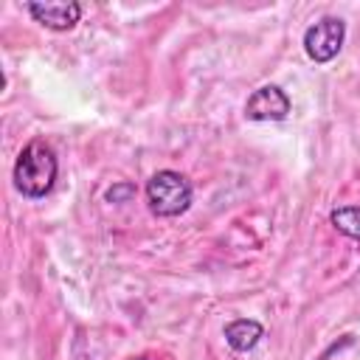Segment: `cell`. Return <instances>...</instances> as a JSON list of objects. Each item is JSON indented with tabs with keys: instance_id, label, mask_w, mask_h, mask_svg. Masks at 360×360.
<instances>
[{
	"instance_id": "1",
	"label": "cell",
	"mask_w": 360,
	"mask_h": 360,
	"mask_svg": "<svg viewBox=\"0 0 360 360\" xmlns=\"http://www.w3.org/2000/svg\"><path fill=\"white\" fill-rule=\"evenodd\" d=\"M56 172H59V163H56L53 149L45 141H31L22 146V152L14 160V174H11L14 188L22 197L39 200L53 188Z\"/></svg>"
},
{
	"instance_id": "2",
	"label": "cell",
	"mask_w": 360,
	"mask_h": 360,
	"mask_svg": "<svg viewBox=\"0 0 360 360\" xmlns=\"http://www.w3.org/2000/svg\"><path fill=\"white\" fill-rule=\"evenodd\" d=\"M146 202L158 217H180L191 205V183L174 169H160L146 183Z\"/></svg>"
},
{
	"instance_id": "3",
	"label": "cell",
	"mask_w": 360,
	"mask_h": 360,
	"mask_svg": "<svg viewBox=\"0 0 360 360\" xmlns=\"http://www.w3.org/2000/svg\"><path fill=\"white\" fill-rule=\"evenodd\" d=\"M343 39H346V22L340 17L329 14V17H321L318 22H312L304 31V51L312 62L326 65L340 53Z\"/></svg>"
},
{
	"instance_id": "4",
	"label": "cell",
	"mask_w": 360,
	"mask_h": 360,
	"mask_svg": "<svg viewBox=\"0 0 360 360\" xmlns=\"http://www.w3.org/2000/svg\"><path fill=\"white\" fill-rule=\"evenodd\" d=\"M245 115L250 121H284L290 115V98L278 84H264L250 93Z\"/></svg>"
},
{
	"instance_id": "5",
	"label": "cell",
	"mask_w": 360,
	"mask_h": 360,
	"mask_svg": "<svg viewBox=\"0 0 360 360\" xmlns=\"http://www.w3.org/2000/svg\"><path fill=\"white\" fill-rule=\"evenodd\" d=\"M25 8H28V14H31L37 22H42V25L51 28V31H68V28H73V25L79 22V17H82V6L73 3V0L28 3Z\"/></svg>"
},
{
	"instance_id": "6",
	"label": "cell",
	"mask_w": 360,
	"mask_h": 360,
	"mask_svg": "<svg viewBox=\"0 0 360 360\" xmlns=\"http://www.w3.org/2000/svg\"><path fill=\"white\" fill-rule=\"evenodd\" d=\"M264 338V326L253 318H236L225 326V340L233 352H250Z\"/></svg>"
},
{
	"instance_id": "7",
	"label": "cell",
	"mask_w": 360,
	"mask_h": 360,
	"mask_svg": "<svg viewBox=\"0 0 360 360\" xmlns=\"http://www.w3.org/2000/svg\"><path fill=\"white\" fill-rule=\"evenodd\" d=\"M329 219H332V225H335L343 236L360 239V208H357V205H340V208H335V211L329 214Z\"/></svg>"
},
{
	"instance_id": "8",
	"label": "cell",
	"mask_w": 360,
	"mask_h": 360,
	"mask_svg": "<svg viewBox=\"0 0 360 360\" xmlns=\"http://www.w3.org/2000/svg\"><path fill=\"white\" fill-rule=\"evenodd\" d=\"M132 194H135V186L121 183V186H112V188L107 191V202H127Z\"/></svg>"
},
{
	"instance_id": "9",
	"label": "cell",
	"mask_w": 360,
	"mask_h": 360,
	"mask_svg": "<svg viewBox=\"0 0 360 360\" xmlns=\"http://www.w3.org/2000/svg\"><path fill=\"white\" fill-rule=\"evenodd\" d=\"M132 360H149V357H132Z\"/></svg>"
}]
</instances>
